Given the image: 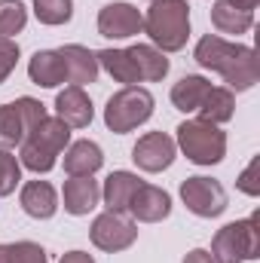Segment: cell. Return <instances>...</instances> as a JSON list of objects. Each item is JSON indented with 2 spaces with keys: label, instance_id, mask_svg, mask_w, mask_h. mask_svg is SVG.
Instances as JSON below:
<instances>
[{
  "label": "cell",
  "instance_id": "6da1fadb",
  "mask_svg": "<svg viewBox=\"0 0 260 263\" xmlns=\"http://www.w3.org/2000/svg\"><path fill=\"white\" fill-rule=\"evenodd\" d=\"M193 59L205 70H214L224 77V83L236 92H245L257 83V55L251 46L242 43H230L217 34H205L196 43Z\"/></svg>",
  "mask_w": 260,
  "mask_h": 263
},
{
  "label": "cell",
  "instance_id": "7a4b0ae2",
  "mask_svg": "<svg viewBox=\"0 0 260 263\" xmlns=\"http://www.w3.org/2000/svg\"><path fill=\"white\" fill-rule=\"evenodd\" d=\"M147 37L159 52H181L190 37V3L187 0H153L144 15Z\"/></svg>",
  "mask_w": 260,
  "mask_h": 263
},
{
  "label": "cell",
  "instance_id": "3957f363",
  "mask_svg": "<svg viewBox=\"0 0 260 263\" xmlns=\"http://www.w3.org/2000/svg\"><path fill=\"white\" fill-rule=\"evenodd\" d=\"M70 144V129L59 117H46L37 129H31L22 141V153H18V162L25 168H31L34 175H46L52 172L59 153Z\"/></svg>",
  "mask_w": 260,
  "mask_h": 263
},
{
  "label": "cell",
  "instance_id": "277c9868",
  "mask_svg": "<svg viewBox=\"0 0 260 263\" xmlns=\"http://www.w3.org/2000/svg\"><path fill=\"white\" fill-rule=\"evenodd\" d=\"M150 117H153V95L141 86H126L114 92L104 107V126L117 135H126V132L144 126Z\"/></svg>",
  "mask_w": 260,
  "mask_h": 263
},
{
  "label": "cell",
  "instance_id": "5b68a950",
  "mask_svg": "<svg viewBox=\"0 0 260 263\" xmlns=\"http://www.w3.org/2000/svg\"><path fill=\"white\" fill-rule=\"evenodd\" d=\"M178 147L196 165H214L227 156V135L205 120H187L178 126Z\"/></svg>",
  "mask_w": 260,
  "mask_h": 263
},
{
  "label": "cell",
  "instance_id": "8992f818",
  "mask_svg": "<svg viewBox=\"0 0 260 263\" xmlns=\"http://www.w3.org/2000/svg\"><path fill=\"white\" fill-rule=\"evenodd\" d=\"M211 254L220 263H248L260 257V230H257V214L248 220H236L217 230L211 242Z\"/></svg>",
  "mask_w": 260,
  "mask_h": 263
},
{
  "label": "cell",
  "instance_id": "52a82bcc",
  "mask_svg": "<svg viewBox=\"0 0 260 263\" xmlns=\"http://www.w3.org/2000/svg\"><path fill=\"white\" fill-rule=\"evenodd\" d=\"M89 239H92L95 248H101L107 254H117V251H126L138 239V223L132 217H126V211H104L92 220Z\"/></svg>",
  "mask_w": 260,
  "mask_h": 263
},
{
  "label": "cell",
  "instance_id": "ba28073f",
  "mask_svg": "<svg viewBox=\"0 0 260 263\" xmlns=\"http://www.w3.org/2000/svg\"><path fill=\"white\" fill-rule=\"evenodd\" d=\"M181 199L196 217H217L227 211V190L214 178H202V175L187 178L181 184Z\"/></svg>",
  "mask_w": 260,
  "mask_h": 263
},
{
  "label": "cell",
  "instance_id": "9c48e42d",
  "mask_svg": "<svg viewBox=\"0 0 260 263\" xmlns=\"http://www.w3.org/2000/svg\"><path fill=\"white\" fill-rule=\"evenodd\" d=\"M175 153H178V144L165 135V132H147L138 138V144L132 147V159L141 172H165L172 162H175Z\"/></svg>",
  "mask_w": 260,
  "mask_h": 263
},
{
  "label": "cell",
  "instance_id": "30bf717a",
  "mask_svg": "<svg viewBox=\"0 0 260 263\" xmlns=\"http://www.w3.org/2000/svg\"><path fill=\"white\" fill-rule=\"evenodd\" d=\"M141 28H144V15L132 3H107L98 12V34L107 40H129L141 34Z\"/></svg>",
  "mask_w": 260,
  "mask_h": 263
},
{
  "label": "cell",
  "instance_id": "8fae6325",
  "mask_svg": "<svg viewBox=\"0 0 260 263\" xmlns=\"http://www.w3.org/2000/svg\"><path fill=\"white\" fill-rule=\"evenodd\" d=\"M129 211L135 220L141 223H159L172 214V196L162 190V187H153V184H141L135 190V196L129 199Z\"/></svg>",
  "mask_w": 260,
  "mask_h": 263
},
{
  "label": "cell",
  "instance_id": "7c38bea8",
  "mask_svg": "<svg viewBox=\"0 0 260 263\" xmlns=\"http://www.w3.org/2000/svg\"><path fill=\"white\" fill-rule=\"evenodd\" d=\"M55 117L65 123L67 129H86L92 123L95 110H92V101L83 92V86H67V89L59 92V98H55Z\"/></svg>",
  "mask_w": 260,
  "mask_h": 263
},
{
  "label": "cell",
  "instance_id": "4fadbf2b",
  "mask_svg": "<svg viewBox=\"0 0 260 263\" xmlns=\"http://www.w3.org/2000/svg\"><path fill=\"white\" fill-rule=\"evenodd\" d=\"M101 199V187L92 175H80V178H67L65 181V211L73 217L89 214Z\"/></svg>",
  "mask_w": 260,
  "mask_h": 263
},
{
  "label": "cell",
  "instance_id": "5bb4252c",
  "mask_svg": "<svg viewBox=\"0 0 260 263\" xmlns=\"http://www.w3.org/2000/svg\"><path fill=\"white\" fill-rule=\"evenodd\" d=\"M18 202H22L25 214L34 217V220H49V217L55 214V208H59L55 187H52L49 181H28V184L22 187Z\"/></svg>",
  "mask_w": 260,
  "mask_h": 263
},
{
  "label": "cell",
  "instance_id": "9a60e30c",
  "mask_svg": "<svg viewBox=\"0 0 260 263\" xmlns=\"http://www.w3.org/2000/svg\"><path fill=\"white\" fill-rule=\"evenodd\" d=\"M59 55H62V62H65V73H67V83H70V86L95 83V77H98V59H95L92 49L70 43V46H62V49H59Z\"/></svg>",
  "mask_w": 260,
  "mask_h": 263
},
{
  "label": "cell",
  "instance_id": "2e32d148",
  "mask_svg": "<svg viewBox=\"0 0 260 263\" xmlns=\"http://www.w3.org/2000/svg\"><path fill=\"white\" fill-rule=\"evenodd\" d=\"M28 77H31V83H37L43 89H55V86L67 83L65 62H62L59 49H40V52H34V59L28 62Z\"/></svg>",
  "mask_w": 260,
  "mask_h": 263
},
{
  "label": "cell",
  "instance_id": "e0dca14e",
  "mask_svg": "<svg viewBox=\"0 0 260 263\" xmlns=\"http://www.w3.org/2000/svg\"><path fill=\"white\" fill-rule=\"evenodd\" d=\"M104 165V153L95 141H73L65 150V172L70 178H80V175H95L98 168Z\"/></svg>",
  "mask_w": 260,
  "mask_h": 263
},
{
  "label": "cell",
  "instance_id": "ac0fdd59",
  "mask_svg": "<svg viewBox=\"0 0 260 263\" xmlns=\"http://www.w3.org/2000/svg\"><path fill=\"white\" fill-rule=\"evenodd\" d=\"M199 120H205V123H214V126H220V123H230L233 120V114H236V98H233V89H227V86H211L208 89V95L202 98V104H199Z\"/></svg>",
  "mask_w": 260,
  "mask_h": 263
},
{
  "label": "cell",
  "instance_id": "d6986e66",
  "mask_svg": "<svg viewBox=\"0 0 260 263\" xmlns=\"http://www.w3.org/2000/svg\"><path fill=\"white\" fill-rule=\"evenodd\" d=\"M144 181L138 175H132V172H114L104 181V187H101V199H104L107 211H126L129 208V199L135 196V190Z\"/></svg>",
  "mask_w": 260,
  "mask_h": 263
},
{
  "label": "cell",
  "instance_id": "ffe728a7",
  "mask_svg": "<svg viewBox=\"0 0 260 263\" xmlns=\"http://www.w3.org/2000/svg\"><path fill=\"white\" fill-rule=\"evenodd\" d=\"M208 89H211V83H208L205 77L187 73V77H181V80L172 86V104H175L181 114H196L199 104H202V98L208 95Z\"/></svg>",
  "mask_w": 260,
  "mask_h": 263
},
{
  "label": "cell",
  "instance_id": "44dd1931",
  "mask_svg": "<svg viewBox=\"0 0 260 263\" xmlns=\"http://www.w3.org/2000/svg\"><path fill=\"white\" fill-rule=\"evenodd\" d=\"M211 25L220 34H245L254 25V12H245V9H239V6H233L227 0H214V6H211Z\"/></svg>",
  "mask_w": 260,
  "mask_h": 263
},
{
  "label": "cell",
  "instance_id": "7402d4cb",
  "mask_svg": "<svg viewBox=\"0 0 260 263\" xmlns=\"http://www.w3.org/2000/svg\"><path fill=\"white\" fill-rule=\"evenodd\" d=\"M129 55L135 67H138V77L141 83H156L169 73V59L156 49V46H147V43H138V46H129Z\"/></svg>",
  "mask_w": 260,
  "mask_h": 263
},
{
  "label": "cell",
  "instance_id": "603a6c76",
  "mask_svg": "<svg viewBox=\"0 0 260 263\" xmlns=\"http://www.w3.org/2000/svg\"><path fill=\"white\" fill-rule=\"evenodd\" d=\"M95 59H98V65L104 67L117 83H126V86L141 83L138 67H135V62H132L129 49H101V52H95Z\"/></svg>",
  "mask_w": 260,
  "mask_h": 263
},
{
  "label": "cell",
  "instance_id": "cb8c5ba5",
  "mask_svg": "<svg viewBox=\"0 0 260 263\" xmlns=\"http://www.w3.org/2000/svg\"><path fill=\"white\" fill-rule=\"evenodd\" d=\"M25 135H28V129H25V120H22L15 101L0 104V147H15L25 141Z\"/></svg>",
  "mask_w": 260,
  "mask_h": 263
},
{
  "label": "cell",
  "instance_id": "d4e9b609",
  "mask_svg": "<svg viewBox=\"0 0 260 263\" xmlns=\"http://www.w3.org/2000/svg\"><path fill=\"white\" fill-rule=\"evenodd\" d=\"M28 22V9L22 0H0V40H12Z\"/></svg>",
  "mask_w": 260,
  "mask_h": 263
},
{
  "label": "cell",
  "instance_id": "484cf974",
  "mask_svg": "<svg viewBox=\"0 0 260 263\" xmlns=\"http://www.w3.org/2000/svg\"><path fill=\"white\" fill-rule=\"evenodd\" d=\"M0 263H49L37 242H6L0 245Z\"/></svg>",
  "mask_w": 260,
  "mask_h": 263
},
{
  "label": "cell",
  "instance_id": "4316f807",
  "mask_svg": "<svg viewBox=\"0 0 260 263\" xmlns=\"http://www.w3.org/2000/svg\"><path fill=\"white\" fill-rule=\"evenodd\" d=\"M34 15L43 25H65L73 15V0H34Z\"/></svg>",
  "mask_w": 260,
  "mask_h": 263
},
{
  "label": "cell",
  "instance_id": "83f0119b",
  "mask_svg": "<svg viewBox=\"0 0 260 263\" xmlns=\"http://www.w3.org/2000/svg\"><path fill=\"white\" fill-rule=\"evenodd\" d=\"M22 181V162L9 153V150H0V196H9Z\"/></svg>",
  "mask_w": 260,
  "mask_h": 263
},
{
  "label": "cell",
  "instance_id": "f1b7e54d",
  "mask_svg": "<svg viewBox=\"0 0 260 263\" xmlns=\"http://www.w3.org/2000/svg\"><path fill=\"white\" fill-rule=\"evenodd\" d=\"M18 65V43L15 40H0V83L15 70Z\"/></svg>",
  "mask_w": 260,
  "mask_h": 263
},
{
  "label": "cell",
  "instance_id": "f546056e",
  "mask_svg": "<svg viewBox=\"0 0 260 263\" xmlns=\"http://www.w3.org/2000/svg\"><path fill=\"white\" fill-rule=\"evenodd\" d=\"M236 184H239V190H242V193H248V196H257V193H260L257 159H251V162H248V168H245V172L239 175V181H236Z\"/></svg>",
  "mask_w": 260,
  "mask_h": 263
},
{
  "label": "cell",
  "instance_id": "4dcf8cb0",
  "mask_svg": "<svg viewBox=\"0 0 260 263\" xmlns=\"http://www.w3.org/2000/svg\"><path fill=\"white\" fill-rule=\"evenodd\" d=\"M184 263H220L211 251H205V248H193L187 257H184Z\"/></svg>",
  "mask_w": 260,
  "mask_h": 263
},
{
  "label": "cell",
  "instance_id": "1f68e13d",
  "mask_svg": "<svg viewBox=\"0 0 260 263\" xmlns=\"http://www.w3.org/2000/svg\"><path fill=\"white\" fill-rule=\"evenodd\" d=\"M59 263H95V260H92V254H86V251H67Z\"/></svg>",
  "mask_w": 260,
  "mask_h": 263
},
{
  "label": "cell",
  "instance_id": "d6a6232c",
  "mask_svg": "<svg viewBox=\"0 0 260 263\" xmlns=\"http://www.w3.org/2000/svg\"><path fill=\"white\" fill-rule=\"evenodd\" d=\"M227 3H233V6H239L245 12H254V6H257V0H227Z\"/></svg>",
  "mask_w": 260,
  "mask_h": 263
},
{
  "label": "cell",
  "instance_id": "836d02e7",
  "mask_svg": "<svg viewBox=\"0 0 260 263\" xmlns=\"http://www.w3.org/2000/svg\"><path fill=\"white\" fill-rule=\"evenodd\" d=\"M150 3H153V0H150Z\"/></svg>",
  "mask_w": 260,
  "mask_h": 263
}]
</instances>
